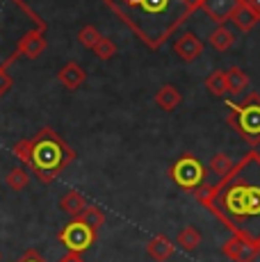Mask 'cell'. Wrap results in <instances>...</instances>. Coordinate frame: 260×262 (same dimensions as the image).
Segmentation results:
<instances>
[{"label":"cell","instance_id":"cell-1","mask_svg":"<svg viewBox=\"0 0 260 262\" xmlns=\"http://www.w3.org/2000/svg\"><path fill=\"white\" fill-rule=\"evenodd\" d=\"M235 237L260 246V153L249 150L214 185L194 191Z\"/></svg>","mask_w":260,"mask_h":262},{"label":"cell","instance_id":"cell-2","mask_svg":"<svg viewBox=\"0 0 260 262\" xmlns=\"http://www.w3.org/2000/svg\"><path fill=\"white\" fill-rule=\"evenodd\" d=\"M146 48L160 50L203 0H103Z\"/></svg>","mask_w":260,"mask_h":262},{"label":"cell","instance_id":"cell-3","mask_svg":"<svg viewBox=\"0 0 260 262\" xmlns=\"http://www.w3.org/2000/svg\"><path fill=\"white\" fill-rule=\"evenodd\" d=\"M76 160V150L71 148L53 128H41L30 139V162L28 169L34 171L41 183H53L62 171Z\"/></svg>","mask_w":260,"mask_h":262},{"label":"cell","instance_id":"cell-4","mask_svg":"<svg viewBox=\"0 0 260 262\" xmlns=\"http://www.w3.org/2000/svg\"><path fill=\"white\" fill-rule=\"evenodd\" d=\"M226 123L244 139L251 148L260 146V94H247L240 103H226Z\"/></svg>","mask_w":260,"mask_h":262},{"label":"cell","instance_id":"cell-5","mask_svg":"<svg viewBox=\"0 0 260 262\" xmlns=\"http://www.w3.org/2000/svg\"><path fill=\"white\" fill-rule=\"evenodd\" d=\"M167 176L178 189L183 191H197L206 185L208 178V169L201 160L194 153H183L171 167L167 169Z\"/></svg>","mask_w":260,"mask_h":262},{"label":"cell","instance_id":"cell-6","mask_svg":"<svg viewBox=\"0 0 260 262\" xmlns=\"http://www.w3.org/2000/svg\"><path fill=\"white\" fill-rule=\"evenodd\" d=\"M98 230H94L89 224H84L80 216H73L67 226H62L57 233V242L69 251V253L82 255L87 249H92V244L96 242Z\"/></svg>","mask_w":260,"mask_h":262},{"label":"cell","instance_id":"cell-7","mask_svg":"<svg viewBox=\"0 0 260 262\" xmlns=\"http://www.w3.org/2000/svg\"><path fill=\"white\" fill-rule=\"evenodd\" d=\"M46 46H48V41H46V37H44V32H41V30H37V28H32V30H28V32L23 34L21 41H18L16 48H14V53L9 55L3 64H5V67H9V64H12L16 57L37 59L39 55L46 50Z\"/></svg>","mask_w":260,"mask_h":262},{"label":"cell","instance_id":"cell-8","mask_svg":"<svg viewBox=\"0 0 260 262\" xmlns=\"http://www.w3.org/2000/svg\"><path fill=\"white\" fill-rule=\"evenodd\" d=\"M222 253L231 262H256L260 255V246L233 235L231 239H226L222 244Z\"/></svg>","mask_w":260,"mask_h":262},{"label":"cell","instance_id":"cell-9","mask_svg":"<svg viewBox=\"0 0 260 262\" xmlns=\"http://www.w3.org/2000/svg\"><path fill=\"white\" fill-rule=\"evenodd\" d=\"M174 50L183 62H194L199 55L203 53V41L194 32H183L181 37L174 41Z\"/></svg>","mask_w":260,"mask_h":262},{"label":"cell","instance_id":"cell-10","mask_svg":"<svg viewBox=\"0 0 260 262\" xmlns=\"http://www.w3.org/2000/svg\"><path fill=\"white\" fill-rule=\"evenodd\" d=\"M237 5H240V0H203L201 9L208 14V18L224 25L226 21H231V14L235 12Z\"/></svg>","mask_w":260,"mask_h":262},{"label":"cell","instance_id":"cell-11","mask_svg":"<svg viewBox=\"0 0 260 262\" xmlns=\"http://www.w3.org/2000/svg\"><path fill=\"white\" fill-rule=\"evenodd\" d=\"M57 80L62 82L64 89H69V92H76L78 87H82L84 80H87V73H84V69L80 67L78 62H67L57 71Z\"/></svg>","mask_w":260,"mask_h":262},{"label":"cell","instance_id":"cell-12","mask_svg":"<svg viewBox=\"0 0 260 262\" xmlns=\"http://www.w3.org/2000/svg\"><path fill=\"white\" fill-rule=\"evenodd\" d=\"M174 249H176V244H174L167 235H156V237H151L146 244L148 258H153L156 262H167L174 255Z\"/></svg>","mask_w":260,"mask_h":262},{"label":"cell","instance_id":"cell-13","mask_svg":"<svg viewBox=\"0 0 260 262\" xmlns=\"http://www.w3.org/2000/svg\"><path fill=\"white\" fill-rule=\"evenodd\" d=\"M181 103H183V94L178 92V87H174V84H162V87L158 89L156 105H158L160 110H164V112H171V110H176Z\"/></svg>","mask_w":260,"mask_h":262},{"label":"cell","instance_id":"cell-14","mask_svg":"<svg viewBox=\"0 0 260 262\" xmlns=\"http://www.w3.org/2000/svg\"><path fill=\"white\" fill-rule=\"evenodd\" d=\"M258 21H260L258 14L251 12V9L242 3H240L237 7H235V12L231 14V23H235V28H237L240 32H251V30L258 25Z\"/></svg>","mask_w":260,"mask_h":262},{"label":"cell","instance_id":"cell-15","mask_svg":"<svg viewBox=\"0 0 260 262\" xmlns=\"http://www.w3.org/2000/svg\"><path fill=\"white\" fill-rule=\"evenodd\" d=\"M87 205H89L87 199H84V196L80 194V191H76V189H69L67 194L59 199V208H62V212H67L71 219L82 214V210L87 208Z\"/></svg>","mask_w":260,"mask_h":262},{"label":"cell","instance_id":"cell-16","mask_svg":"<svg viewBox=\"0 0 260 262\" xmlns=\"http://www.w3.org/2000/svg\"><path fill=\"white\" fill-rule=\"evenodd\" d=\"M210 46L214 50H219V53H226L228 48H233L235 43V32L233 30H228L226 25H217V28L212 30V34L208 37Z\"/></svg>","mask_w":260,"mask_h":262},{"label":"cell","instance_id":"cell-17","mask_svg":"<svg viewBox=\"0 0 260 262\" xmlns=\"http://www.w3.org/2000/svg\"><path fill=\"white\" fill-rule=\"evenodd\" d=\"M176 244L181 246L183 251L192 253V251H197V249H199V244H201V233H199V230L194 228V226H185V228L178 230Z\"/></svg>","mask_w":260,"mask_h":262},{"label":"cell","instance_id":"cell-18","mask_svg":"<svg viewBox=\"0 0 260 262\" xmlns=\"http://www.w3.org/2000/svg\"><path fill=\"white\" fill-rule=\"evenodd\" d=\"M206 89L212 96H217V98H224L228 92V82H226V71H212L206 78Z\"/></svg>","mask_w":260,"mask_h":262},{"label":"cell","instance_id":"cell-19","mask_svg":"<svg viewBox=\"0 0 260 262\" xmlns=\"http://www.w3.org/2000/svg\"><path fill=\"white\" fill-rule=\"evenodd\" d=\"M226 82H228V92L231 94H242L249 87V75L240 67H231L226 71Z\"/></svg>","mask_w":260,"mask_h":262},{"label":"cell","instance_id":"cell-20","mask_svg":"<svg viewBox=\"0 0 260 262\" xmlns=\"http://www.w3.org/2000/svg\"><path fill=\"white\" fill-rule=\"evenodd\" d=\"M5 183H7V187L12 191H23L30 185V173L21 167H14L7 176H5Z\"/></svg>","mask_w":260,"mask_h":262},{"label":"cell","instance_id":"cell-21","mask_svg":"<svg viewBox=\"0 0 260 262\" xmlns=\"http://www.w3.org/2000/svg\"><path fill=\"white\" fill-rule=\"evenodd\" d=\"M80 219H82L84 224L92 226L94 230H98L105 224V212L98 208V205H87V208L82 210V214H80Z\"/></svg>","mask_w":260,"mask_h":262},{"label":"cell","instance_id":"cell-22","mask_svg":"<svg viewBox=\"0 0 260 262\" xmlns=\"http://www.w3.org/2000/svg\"><path fill=\"white\" fill-rule=\"evenodd\" d=\"M233 160L228 158L226 153H214L212 155V160H210V169H212V173L217 176V178H222V176H226L228 171H231L233 167Z\"/></svg>","mask_w":260,"mask_h":262},{"label":"cell","instance_id":"cell-23","mask_svg":"<svg viewBox=\"0 0 260 262\" xmlns=\"http://www.w3.org/2000/svg\"><path fill=\"white\" fill-rule=\"evenodd\" d=\"M92 50H94V55H96L98 59H105V62H107V59H112L114 55H117V43H114L112 39H107V37H101L98 39V43Z\"/></svg>","mask_w":260,"mask_h":262},{"label":"cell","instance_id":"cell-24","mask_svg":"<svg viewBox=\"0 0 260 262\" xmlns=\"http://www.w3.org/2000/svg\"><path fill=\"white\" fill-rule=\"evenodd\" d=\"M101 37H103V34L98 32V30L94 28V25H84V28L78 32V41L82 43L84 48H89V50H92L94 46H96V43H98V39H101Z\"/></svg>","mask_w":260,"mask_h":262},{"label":"cell","instance_id":"cell-25","mask_svg":"<svg viewBox=\"0 0 260 262\" xmlns=\"http://www.w3.org/2000/svg\"><path fill=\"white\" fill-rule=\"evenodd\" d=\"M12 153L28 167V162H30V139H21V142H16V144H14Z\"/></svg>","mask_w":260,"mask_h":262},{"label":"cell","instance_id":"cell-26","mask_svg":"<svg viewBox=\"0 0 260 262\" xmlns=\"http://www.w3.org/2000/svg\"><path fill=\"white\" fill-rule=\"evenodd\" d=\"M7 69L9 67H5V64L0 62V98L9 92V87H12V75L7 73Z\"/></svg>","mask_w":260,"mask_h":262},{"label":"cell","instance_id":"cell-27","mask_svg":"<svg viewBox=\"0 0 260 262\" xmlns=\"http://www.w3.org/2000/svg\"><path fill=\"white\" fill-rule=\"evenodd\" d=\"M16 262H46V258H44V255L39 253V251L28 249L26 253H23V255H21V258H18Z\"/></svg>","mask_w":260,"mask_h":262},{"label":"cell","instance_id":"cell-28","mask_svg":"<svg viewBox=\"0 0 260 262\" xmlns=\"http://www.w3.org/2000/svg\"><path fill=\"white\" fill-rule=\"evenodd\" d=\"M240 3L247 5V7L251 9V12H256L258 16H260V0H240Z\"/></svg>","mask_w":260,"mask_h":262},{"label":"cell","instance_id":"cell-29","mask_svg":"<svg viewBox=\"0 0 260 262\" xmlns=\"http://www.w3.org/2000/svg\"><path fill=\"white\" fill-rule=\"evenodd\" d=\"M59 262H84V260L80 258L78 253H67V255H64V258L59 260Z\"/></svg>","mask_w":260,"mask_h":262},{"label":"cell","instance_id":"cell-30","mask_svg":"<svg viewBox=\"0 0 260 262\" xmlns=\"http://www.w3.org/2000/svg\"><path fill=\"white\" fill-rule=\"evenodd\" d=\"M0 260H3V253H0Z\"/></svg>","mask_w":260,"mask_h":262}]
</instances>
